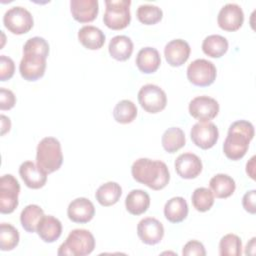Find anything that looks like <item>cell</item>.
<instances>
[{
  "label": "cell",
  "instance_id": "33",
  "mask_svg": "<svg viewBox=\"0 0 256 256\" xmlns=\"http://www.w3.org/2000/svg\"><path fill=\"white\" fill-rule=\"evenodd\" d=\"M18 230L9 223L0 225V249L2 251L13 250L19 243Z\"/></svg>",
  "mask_w": 256,
  "mask_h": 256
},
{
  "label": "cell",
  "instance_id": "28",
  "mask_svg": "<svg viewBox=\"0 0 256 256\" xmlns=\"http://www.w3.org/2000/svg\"><path fill=\"white\" fill-rule=\"evenodd\" d=\"M202 50L209 57L220 58L228 50V41L218 34L209 35L202 42Z\"/></svg>",
  "mask_w": 256,
  "mask_h": 256
},
{
  "label": "cell",
  "instance_id": "21",
  "mask_svg": "<svg viewBox=\"0 0 256 256\" xmlns=\"http://www.w3.org/2000/svg\"><path fill=\"white\" fill-rule=\"evenodd\" d=\"M160 64V54L158 50L153 47H144L140 49L136 56V65L142 73H154L159 68Z\"/></svg>",
  "mask_w": 256,
  "mask_h": 256
},
{
  "label": "cell",
  "instance_id": "18",
  "mask_svg": "<svg viewBox=\"0 0 256 256\" xmlns=\"http://www.w3.org/2000/svg\"><path fill=\"white\" fill-rule=\"evenodd\" d=\"M24 184L31 189H40L47 182V173L32 161H25L19 167Z\"/></svg>",
  "mask_w": 256,
  "mask_h": 256
},
{
  "label": "cell",
  "instance_id": "7",
  "mask_svg": "<svg viewBox=\"0 0 256 256\" xmlns=\"http://www.w3.org/2000/svg\"><path fill=\"white\" fill-rule=\"evenodd\" d=\"M3 24L11 33L21 35L32 29L34 20L32 14L26 8L14 6L5 12Z\"/></svg>",
  "mask_w": 256,
  "mask_h": 256
},
{
  "label": "cell",
  "instance_id": "15",
  "mask_svg": "<svg viewBox=\"0 0 256 256\" xmlns=\"http://www.w3.org/2000/svg\"><path fill=\"white\" fill-rule=\"evenodd\" d=\"M177 174L184 179H194L202 171L201 159L193 153L187 152L180 154L174 163Z\"/></svg>",
  "mask_w": 256,
  "mask_h": 256
},
{
  "label": "cell",
  "instance_id": "29",
  "mask_svg": "<svg viewBox=\"0 0 256 256\" xmlns=\"http://www.w3.org/2000/svg\"><path fill=\"white\" fill-rule=\"evenodd\" d=\"M43 216L44 211L40 206L30 204L22 210L20 214V222L25 231L33 233L37 230V226Z\"/></svg>",
  "mask_w": 256,
  "mask_h": 256
},
{
  "label": "cell",
  "instance_id": "40",
  "mask_svg": "<svg viewBox=\"0 0 256 256\" xmlns=\"http://www.w3.org/2000/svg\"><path fill=\"white\" fill-rule=\"evenodd\" d=\"M1 119V135H5L7 132H9L10 128H11V121L10 119L5 116V115H1L0 116Z\"/></svg>",
  "mask_w": 256,
  "mask_h": 256
},
{
  "label": "cell",
  "instance_id": "17",
  "mask_svg": "<svg viewBox=\"0 0 256 256\" xmlns=\"http://www.w3.org/2000/svg\"><path fill=\"white\" fill-rule=\"evenodd\" d=\"M190 52L191 49L189 44L183 39L171 40L164 48L165 59L172 67L183 65L188 60Z\"/></svg>",
  "mask_w": 256,
  "mask_h": 256
},
{
  "label": "cell",
  "instance_id": "5",
  "mask_svg": "<svg viewBox=\"0 0 256 256\" xmlns=\"http://www.w3.org/2000/svg\"><path fill=\"white\" fill-rule=\"evenodd\" d=\"M95 248V239L86 229H74L60 245L59 256H85L92 253Z\"/></svg>",
  "mask_w": 256,
  "mask_h": 256
},
{
  "label": "cell",
  "instance_id": "27",
  "mask_svg": "<svg viewBox=\"0 0 256 256\" xmlns=\"http://www.w3.org/2000/svg\"><path fill=\"white\" fill-rule=\"evenodd\" d=\"M122 195V188L116 182L102 184L95 193V198L102 206L108 207L116 204Z\"/></svg>",
  "mask_w": 256,
  "mask_h": 256
},
{
  "label": "cell",
  "instance_id": "35",
  "mask_svg": "<svg viewBox=\"0 0 256 256\" xmlns=\"http://www.w3.org/2000/svg\"><path fill=\"white\" fill-rule=\"evenodd\" d=\"M138 20L145 25H154L163 17V11L156 5L142 4L136 12Z\"/></svg>",
  "mask_w": 256,
  "mask_h": 256
},
{
  "label": "cell",
  "instance_id": "30",
  "mask_svg": "<svg viewBox=\"0 0 256 256\" xmlns=\"http://www.w3.org/2000/svg\"><path fill=\"white\" fill-rule=\"evenodd\" d=\"M186 139L183 130L179 127H170L162 135L161 143L165 151L174 153L185 145Z\"/></svg>",
  "mask_w": 256,
  "mask_h": 256
},
{
  "label": "cell",
  "instance_id": "41",
  "mask_svg": "<svg viewBox=\"0 0 256 256\" xmlns=\"http://www.w3.org/2000/svg\"><path fill=\"white\" fill-rule=\"evenodd\" d=\"M255 156H252L251 159L246 164V173L253 180L255 179Z\"/></svg>",
  "mask_w": 256,
  "mask_h": 256
},
{
  "label": "cell",
  "instance_id": "2",
  "mask_svg": "<svg viewBox=\"0 0 256 256\" xmlns=\"http://www.w3.org/2000/svg\"><path fill=\"white\" fill-rule=\"evenodd\" d=\"M131 174L137 182L153 190H161L167 186L170 173L167 165L160 160L139 158L132 164Z\"/></svg>",
  "mask_w": 256,
  "mask_h": 256
},
{
  "label": "cell",
  "instance_id": "8",
  "mask_svg": "<svg viewBox=\"0 0 256 256\" xmlns=\"http://www.w3.org/2000/svg\"><path fill=\"white\" fill-rule=\"evenodd\" d=\"M216 76L215 65L206 59H196L187 67V78L195 86L207 87L215 81Z\"/></svg>",
  "mask_w": 256,
  "mask_h": 256
},
{
  "label": "cell",
  "instance_id": "14",
  "mask_svg": "<svg viewBox=\"0 0 256 256\" xmlns=\"http://www.w3.org/2000/svg\"><path fill=\"white\" fill-rule=\"evenodd\" d=\"M137 234L143 243L147 245H155L162 240L164 236V227L156 218L146 217L138 223Z\"/></svg>",
  "mask_w": 256,
  "mask_h": 256
},
{
  "label": "cell",
  "instance_id": "36",
  "mask_svg": "<svg viewBox=\"0 0 256 256\" xmlns=\"http://www.w3.org/2000/svg\"><path fill=\"white\" fill-rule=\"evenodd\" d=\"M15 72L14 61L5 55L0 56V81H6L13 77Z\"/></svg>",
  "mask_w": 256,
  "mask_h": 256
},
{
  "label": "cell",
  "instance_id": "22",
  "mask_svg": "<svg viewBox=\"0 0 256 256\" xmlns=\"http://www.w3.org/2000/svg\"><path fill=\"white\" fill-rule=\"evenodd\" d=\"M78 40L85 48L98 50L105 43V35L98 27L85 25L78 31Z\"/></svg>",
  "mask_w": 256,
  "mask_h": 256
},
{
  "label": "cell",
  "instance_id": "25",
  "mask_svg": "<svg viewBox=\"0 0 256 256\" xmlns=\"http://www.w3.org/2000/svg\"><path fill=\"white\" fill-rule=\"evenodd\" d=\"M209 186L213 195L220 199L230 197L236 189L234 179L229 175L223 173H219L213 176L210 179Z\"/></svg>",
  "mask_w": 256,
  "mask_h": 256
},
{
  "label": "cell",
  "instance_id": "19",
  "mask_svg": "<svg viewBox=\"0 0 256 256\" xmlns=\"http://www.w3.org/2000/svg\"><path fill=\"white\" fill-rule=\"evenodd\" d=\"M70 11L76 21L88 23L97 17L99 4L97 0H71Z\"/></svg>",
  "mask_w": 256,
  "mask_h": 256
},
{
  "label": "cell",
  "instance_id": "32",
  "mask_svg": "<svg viewBox=\"0 0 256 256\" xmlns=\"http://www.w3.org/2000/svg\"><path fill=\"white\" fill-rule=\"evenodd\" d=\"M191 201L197 211L206 212L210 210L214 204V195L210 189L206 187H199L192 193Z\"/></svg>",
  "mask_w": 256,
  "mask_h": 256
},
{
  "label": "cell",
  "instance_id": "6",
  "mask_svg": "<svg viewBox=\"0 0 256 256\" xmlns=\"http://www.w3.org/2000/svg\"><path fill=\"white\" fill-rule=\"evenodd\" d=\"M105 5L103 22L108 28L121 30L129 25L131 21L130 0H106Z\"/></svg>",
  "mask_w": 256,
  "mask_h": 256
},
{
  "label": "cell",
  "instance_id": "20",
  "mask_svg": "<svg viewBox=\"0 0 256 256\" xmlns=\"http://www.w3.org/2000/svg\"><path fill=\"white\" fill-rule=\"evenodd\" d=\"M39 237L46 243L55 242L62 234V224L51 215H44L37 226Z\"/></svg>",
  "mask_w": 256,
  "mask_h": 256
},
{
  "label": "cell",
  "instance_id": "9",
  "mask_svg": "<svg viewBox=\"0 0 256 256\" xmlns=\"http://www.w3.org/2000/svg\"><path fill=\"white\" fill-rule=\"evenodd\" d=\"M20 184L11 174H5L0 179V212L12 213L18 206Z\"/></svg>",
  "mask_w": 256,
  "mask_h": 256
},
{
  "label": "cell",
  "instance_id": "24",
  "mask_svg": "<svg viewBox=\"0 0 256 256\" xmlns=\"http://www.w3.org/2000/svg\"><path fill=\"white\" fill-rule=\"evenodd\" d=\"M109 54L117 61H126L133 52V42L125 35H117L113 37L108 46Z\"/></svg>",
  "mask_w": 256,
  "mask_h": 256
},
{
  "label": "cell",
  "instance_id": "26",
  "mask_svg": "<svg viewBox=\"0 0 256 256\" xmlns=\"http://www.w3.org/2000/svg\"><path fill=\"white\" fill-rule=\"evenodd\" d=\"M188 215V204L183 197H173L164 206V216L171 223H180Z\"/></svg>",
  "mask_w": 256,
  "mask_h": 256
},
{
  "label": "cell",
  "instance_id": "38",
  "mask_svg": "<svg viewBox=\"0 0 256 256\" xmlns=\"http://www.w3.org/2000/svg\"><path fill=\"white\" fill-rule=\"evenodd\" d=\"M16 103V97L14 93L6 88H0V109L10 110Z\"/></svg>",
  "mask_w": 256,
  "mask_h": 256
},
{
  "label": "cell",
  "instance_id": "11",
  "mask_svg": "<svg viewBox=\"0 0 256 256\" xmlns=\"http://www.w3.org/2000/svg\"><path fill=\"white\" fill-rule=\"evenodd\" d=\"M192 142L201 149L212 148L219 138V131L217 126L210 122H197L193 125L190 132Z\"/></svg>",
  "mask_w": 256,
  "mask_h": 256
},
{
  "label": "cell",
  "instance_id": "23",
  "mask_svg": "<svg viewBox=\"0 0 256 256\" xmlns=\"http://www.w3.org/2000/svg\"><path fill=\"white\" fill-rule=\"evenodd\" d=\"M127 211L132 215H141L145 213L150 206L149 194L141 189L131 190L125 199Z\"/></svg>",
  "mask_w": 256,
  "mask_h": 256
},
{
  "label": "cell",
  "instance_id": "3",
  "mask_svg": "<svg viewBox=\"0 0 256 256\" xmlns=\"http://www.w3.org/2000/svg\"><path fill=\"white\" fill-rule=\"evenodd\" d=\"M254 137V127L251 122L237 120L228 129L227 137L223 144V152L230 160H240L248 151L249 143Z\"/></svg>",
  "mask_w": 256,
  "mask_h": 256
},
{
  "label": "cell",
  "instance_id": "4",
  "mask_svg": "<svg viewBox=\"0 0 256 256\" xmlns=\"http://www.w3.org/2000/svg\"><path fill=\"white\" fill-rule=\"evenodd\" d=\"M36 163L47 174L57 171L63 163L61 144L54 137H45L37 145Z\"/></svg>",
  "mask_w": 256,
  "mask_h": 256
},
{
  "label": "cell",
  "instance_id": "39",
  "mask_svg": "<svg viewBox=\"0 0 256 256\" xmlns=\"http://www.w3.org/2000/svg\"><path fill=\"white\" fill-rule=\"evenodd\" d=\"M255 199H256V190H250L246 192L242 198V205L243 208L249 212L250 214L256 213V206H255Z\"/></svg>",
  "mask_w": 256,
  "mask_h": 256
},
{
  "label": "cell",
  "instance_id": "42",
  "mask_svg": "<svg viewBox=\"0 0 256 256\" xmlns=\"http://www.w3.org/2000/svg\"><path fill=\"white\" fill-rule=\"evenodd\" d=\"M255 237H253L249 243H247L246 245V250H245V254H251L253 255L255 253Z\"/></svg>",
  "mask_w": 256,
  "mask_h": 256
},
{
  "label": "cell",
  "instance_id": "16",
  "mask_svg": "<svg viewBox=\"0 0 256 256\" xmlns=\"http://www.w3.org/2000/svg\"><path fill=\"white\" fill-rule=\"evenodd\" d=\"M94 215L95 207L93 203L85 197L72 200L67 208L68 218L75 223H87L93 219Z\"/></svg>",
  "mask_w": 256,
  "mask_h": 256
},
{
  "label": "cell",
  "instance_id": "37",
  "mask_svg": "<svg viewBox=\"0 0 256 256\" xmlns=\"http://www.w3.org/2000/svg\"><path fill=\"white\" fill-rule=\"evenodd\" d=\"M182 254L184 256H193V255L205 256L206 251H205L204 245L201 242H199L197 240H191L184 245Z\"/></svg>",
  "mask_w": 256,
  "mask_h": 256
},
{
  "label": "cell",
  "instance_id": "13",
  "mask_svg": "<svg viewBox=\"0 0 256 256\" xmlns=\"http://www.w3.org/2000/svg\"><path fill=\"white\" fill-rule=\"evenodd\" d=\"M244 22V13L242 8L235 3L224 5L217 16L219 27L225 31H237Z\"/></svg>",
  "mask_w": 256,
  "mask_h": 256
},
{
  "label": "cell",
  "instance_id": "1",
  "mask_svg": "<svg viewBox=\"0 0 256 256\" xmlns=\"http://www.w3.org/2000/svg\"><path fill=\"white\" fill-rule=\"evenodd\" d=\"M48 54L49 44L44 38L36 36L28 39L23 46V57L19 64L22 78L27 81H36L43 77Z\"/></svg>",
  "mask_w": 256,
  "mask_h": 256
},
{
  "label": "cell",
  "instance_id": "31",
  "mask_svg": "<svg viewBox=\"0 0 256 256\" xmlns=\"http://www.w3.org/2000/svg\"><path fill=\"white\" fill-rule=\"evenodd\" d=\"M137 107L131 100L119 101L113 109L114 119L121 124L131 123L137 116Z\"/></svg>",
  "mask_w": 256,
  "mask_h": 256
},
{
  "label": "cell",
  "instance_id": "12",
  "mask_svg": "<svg viewBox=\"0 0 256 256\" xmlns=\"http://www.w3.org/2000/svg\"><path fill=\"white\" fill-rule=\"evenodd\" d=\"M219 112L218 102L209 96H197L189 103L190 115L200 122L214 119Z\"/></svg>",
  "mask_w": 256,
  "mask_h": 256
},
{
  "label": "cell",
  "instance_id": "10",
  "mask_svg": "<svg viewBox=\"0 0 256 256\" xmlns=\"http://www.w3.org/2000/svg\"><path fill=\"white\" fill-rule=\"evenodd\" d=\"M138 101L141 107L148 113H158L167 104V96L163 89L154 84L142 86L138 92Z\"/></svg>",
  "mask_w": 256,
  "mask_h": 256
},
{
  "label": "cell",
  "instance_id": "34",
  "mask_svg": "<svg viewBox=\"0 0 256 256\" xmlns=\"http://www.w3.org/2000/svg\"><path fill=\"white\" fill-rule=\"evenodd\" d=\"M219 254L221 256H239L242 254L241 239L235 234L224 235L219 243Z\"/></svg>",
  "mask_w": 256,
  "mask_h": 256
}]
</instances>
